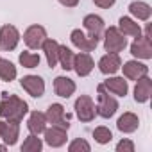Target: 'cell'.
<instances>
[{
    "label": "cell",
    "instance_id": "1",
    "mask_svg": "<svg viewBox=\"0 0 152 152\" xmlns=\"http://www.w3.org/2000/svg\"><path fill=\"white\" fill-rule=\"evenodd\" d=\"M29 113V106L23 99L18 95H9L7 91L2 93V102H0V118L9 122H22L23 116Z\"/></svg>",
    "mask_w": 152,
    "mask_h": 152
},
{
    "label": "cell",
    "instance_id": "2",
    "mask_svg": "<svg viewBox=\"0 0 152 152\" xmlns=\"http://www.w3.org/2000/svg\"><path fill=\"white\" fill-rule=\"evenodd\" d=\"M97 93H99V104H97V115H100L102 118H111L116 111H118V100L115 97H111L104 84L97 86Z\"/></svg>",
    "mask_w": 152,
    "mask_h": 152
},
{
    "label": "cell",
    "instance_id": "3",
    "mask_svg": "<svg viewBox=\"0 0 152 152\" xmlns=\"http://www.w3.org/2000/svg\"><path fill=\"white\" fill-rule=\"evenodd\" d=\"M127 47L125 36L118 31V27H109L104 31V48L109 54H118Z\"/></svg>",
    "mask_w": 152,
    "mask_h": 152
},
{
    "label": "cell",
    "instance_id": "4",
    "mask_svg": "<svg viewBox=\"0 0 152 152\" xmlns=\"http://www.w3.org/2000/svg\"><path fill=\"white\" fill-rule=\"evenodd\" d=\"M75 115H77V118L81 122H84V124L95 120V116H97V106L91 100V97L81 95L77 100H75Z\"/></svg>",
    "mask_w": 152,
    "mask_h": 152
},
{
    "label": "cell",
    "instance_id": "5",
    "mask_svg": "<svg viewBox=\"0 0 152 152\" xmlns=\"http://www.w3.org/2000/svg\"><path fill=\"white\" fill-rule=\"evenodd\" d=\"M70 39H72L73 47H77L81 52H91V50H95V48H97V45H99V41H100V39H99V38H95V36L84 34L81 29L72 31Z\"/></svg>",
    "mask_w": 152,
    "mask_h": 152
},
{
    "label": "cell",
    "instance_id": "6",
    "mask_svg": "<svg viewBox=\"0 0 152 152\" xmlns=\"http://www.w3.org/2000/svg\"><path fill=\"white\" fill-rule=\"evenodd\" d=\"M20 41V31L15 25H4L0 29V50L11 52Z\"/></svg>",
    "mask_w": 152,
    "mask_h": 152
},
{
    "label": "cell",
    "instance_id": "7",
    "mask_svg": "<svg viewBox=\"0 0 152 152\" xmlns=\"http://www.w3.org/2000/svg\"><path fill=\"white\" fill-rule=\"evenodd\" d=\"M45 116H47V122L48 124H52V125H57V127H63V129H70V124H68V115L64 113V106L63 104H50L48 106V109H47V113H45Z\"/></svg>",
    "mask_w": 152,
    "mask_h": 152
},
{
    "label": "cell",
    "instance_id": "8",
    "mask_svg": "<svg viewBox=\"0 0 152 152\" xmlns=\"http://www.w3.org/2000/svg\"><path fill=\"white\" fill-rule=\"evenodd\" d=\"M45 39H47V31H45V27H41V25H31V27L23 32V41H25V45H27L29 48H32V50L41 48V45H43Z\"/></svg>",
    "mask_w": 152,
    "mask_h": 152
},
{
    "label": "cell",
    "instance_id": "9",
    "mask_svg": "<svg viewBox=\"0 0 152 152\" xmlns=\"http://www.w3.org/2000/svg\"><path fill=\"white\" fill-rule=\"evenodd\" d=\"M20 84L34 99H39L45 93V81L39 77V75H25V77H22Z\"/></svg>",
    "mask_w": 152,
    "mask_h": 152
},
{
    "label": "cell",
    "instance_id": "10",
    "mask_svg": "<svg viewBox=\"0 0 152 152\" xmlns=\"http://www.w3.org/2000/svg\"><path fill=\"white\" fill-rule=\"evenodd\" d=\"M124 70V77L129 79V81H138L141 77H145V75H148V66L132 59V61H127L120 66Z\"/></svg>",
    "mask_w": 152,
    "mask_h": 152
},
{
    "label": "cell",
    "instance_id": "11",
    "mask_svg": "<svg viewBox=\"0 0 152 152\" xmlns=\"http://www.w3.org/2000/svg\"><path fill=\"white\" fill-rule=\"evenodd\" d=\"M131 54L138 59H150L152 57V43L147 36H136L131 43Z\"/></svg>",
    "mask_w": 152,
    "mask_h": 152
},
{
    "label": "cell",
    "instance_id": "12",
    "mask_svg": "<svg viewBox=\"0 0 152 152\" xmlns=\"http://www.w3.org/2000/svg\"><path fill=\"white\" fill-rule=\"evenodd\" d=\"M93 66H95V61H93V57L88 52H81L77 56H73L72 70H75V73H77L79 77H86V75H90Z\"/></svg>",
    "mask_w": 152,
    "mask_h": 152
},
{
    "label": "cell",
    "instance_id": "13",
    "mask_svg": "<svg viewBox=\"0 0 152 152\" xmlns=\"http://www.w3.org/2000/svg\"><path fill=\"white\" fill-rule=\"evenodd\" d=\"M0 138L9 147L15 145L20 138V124L18 122H9V120H6V122L0 120Z\"/></svg>",
    "mask_w": 152,
    "mask_h": 152
},
{
    "label": "cell",
    "instance_id": "14",
    "mask_svg": "<svg viewBox=\"0 0 152 152\" xmlns=\"http://www.w3.org/2000/svg\"><path fill=\"white\" fill-rule=\"evenodd\" d=\"M66 129H63V127H57V125H52L50 129H45L43 131V134H45V143L47 145H50V147H54V148H57V147H63L64 143H66Z\"/></svg>",
    "mask_w": 152,
    "mask_h": 152
},
{
    "label": "cell",
    "instance_id": "15",
    "mask_svg": "<svg viewBox=\"0 0 152 152\" xmlns=\"http://www.w3.org/2000/svg\"><path fill=\"white\" fill-rule=\"evenodd\" d=\"M120 66H122V59H120V56L118 54H106V56H102L100 57V61H99V70L104 73V75H115L118 70H120Z\"/></svg>",
    "mask_w": 152,
    "mask_h": 152
},
{
    "label": "cell",
    "instance_id": "16",
    "mask_svg": "<svg viewBox=\"0 0 152 152\" xmlns=\"http://www.w3.org/2000/svg\"><path fill=\"white\" fill-rule=\"evenodd\" d=\"M83 25H84V29L88 31L90 36H95L99 39L102 38V34L106 31V23H104V20L99 15H88V16H84Z\"/></svg>",
    "mask_w": 152,
    "mask_h": 152
},
{
    "label": "cell",
    "instance_id": "17",
    "mask_svg": "<svg viewBox=\"0 0 152 152\" xmlns=\"http://www.w3.org/2000/svg\"><path fill=\"white\" fill-rule=\"evenodd\" d=\"M54 91L61 99H70L75 93V83L70 77L59 75V77H56V81H54Z\"/></svg>",
    "mask_w": 152,
    "mask_h": 152
},
{
    "label": "cell",
    "instance_id": "18",
    "mask_svg": "<svg viewBox=\"0 0 152 152\" xmlns=\"http://www.w3.org/2000/svg\"><path fill=\"white\" fill-rule=\"evenodd\" d=\"M150 95H152V81L145 75V77H141V79L136 81V86H134V100L138 104H143V102H147L150 99Z\"/></svg>",
    "mask_w": 152,
    "mask_h": 152
},
{
    "label": "cell",
    "instance_id": "19",
    "mask_svg": "<svg viewBox=\"0 0 152 152\" xmlns=\"http://www.w3.org/2000/svg\"><path fill=\"white\" fill-rule=\"evenodd\" d=\"M104 88L118 97H125L129 91V84L124 77H109L107 81H104Z\"/></svg>",
    "mask_w": 152,
    "mask_h": 152
},
{
    "label": "cell",
    "instance_id": "20",
    "mask_svg": "<svg viewBox=\"0 0 152 152\" xmlns=\"http://www.w3.org/2000/svg\"><path fill=\"white\" fill-rule=\"evenodd\" d=\"M27 127H29L31 134L39 136V134L47 129V116H45V113H41V111H32L31 116H29Z\"/></svg>",
    "mask_w": 152,
    "mask_h": 152
},
{
    "label": "cell",
    "instance_id": "21",
    "mask_svg": "<svg viewBox=\"0 0 152 152\" xmlns=\"http://www.w3.org/2000/svg\"><path fill=\"white\" fill-rule=\"evenodd\" d=\"M43 52H45V57H47V63L50 68H54L57 64V57H59V43L52 38H47L41 45Z\"/></svg>",
    "mask_w": 152,
    "mask_h": 152
},
{
    "label": "cell",
    "instance_id": "22",
    "mask_svg": "<svg viewBox=\"0 0 152 152\" xmlns=\"http://www.w3.org/2000/svg\"><path fill=\"white\" fill-rule=\"evenodd\" d=\"M138 125H140V118H138L134 113H124V115L118 118V122H116L118 131H120V132H125V134L134 132V131L138 129Z\"/></svg>",
    "mask_w": 152,
    "mask_h": 152
},
{
    "label": "cell",
    "instance_id": "23",
    "mask_svg": "<svg viewBox=\"0 0 152 152\" xmlns=\"http://www.w3.org/2000/svg\"><path fill=\"white\" fill-rule=\"evenodd\" d=\"M118 31L124 36H132V38H136V36L141 34V27L132 18H129V16H122L118 20Z\"/></svg>",
    "mask_w": 152,
    "mask_h": 152
},
{
    "label": "cell",
    "instance_id": "24",
    "mask_svg": "<svg viewBox=\"0 0 152 152\" xmlns=\"http://www.w3.org/2000/svg\"><path fill=\"white\" fill-rule=\"evenodd\" d=\"M129 13L136 18V20H141V22H147L152 15V9L147 2H131L129 4Z\"/></svg>",
    "mask_w": 152,
    "mask_h": 152
},
{
    "label": "cell",
    "instance_id": "25",
    "mask_svg": "<svg viewBox=\"0 0 152 152\" xmlns=\"http://www.w3.org/2000/svg\"><path fill=\"white\" fill-rule=\"evenodd\" d=\"M16 66L9 61V59H2L0 57V79L6 81V83H11L16 79Z\"/></svg>",
    "mask_w": 152,
    "mask_h": 152
},
{
    "label": "cell",
    "instance_id": "26",
    "mask_svg": "<svg viewBox=\"0 0 152 152\" xmlns=\"http://www.w3.org/2000/svg\"><path fill=\"white\" fill-rule=\"evenodd\" d=\"M73 52L68 48V47H64V45H59V57H57V63L61 64V68L63 70H72V66H73Z\"/></svg>",
    "mask_w": 152,
    "mask_h": 152
},
{
    "label": "cell",
    "instance_id": "27",
    "mask_svg": "<svg viewBox=\"0 0 152 152\" xmlns=\"http://www.w3.org/2000/svg\"><path fill=\"white\" fill-rule=\"evenodd\" d=\"M43 148V141L36 136L31 134L29 138H25V141L22 143V152H39Z\"/></svg>",
    "mask_w": 152,
    "mask_h": 152
},
{
    "label": "cell",
    "instance_id": "28",
    "mask_svg": "<svg viewBox=\"0 0 152 152\" xmlns=\"http://www.w3.org/2000/svg\"><path fill=\"white\" fill-rule=\"evenodd\" d=\"M20 64L23 68H36L39 64V56L38 54H32V52H22L20 57H18Z\"/></svg>",
    "mask_w": 152,
    "mask_h": 152
},
{
    "label": "cell",
    "instance_id": "29",
    "mask_svg": "<svg viewBox=\"0 0 152 152\" xmlns=\"http://www.w3.org/2000/svg\"><path fill=\"white\" fill-rule=\"evenodd\" d=\"M93 138H95V141L97 143H100V145H106V143H109L111 140H113V134H111V131L107 129V127H97L95 131H93Z\"/></svg>",
    "mask_w": 152,
    "mask_h": 152
},
{
    "label": "cell",
    "instance_id": "30",
    "mask_svg": "<svg viewBox=\"0 0 152 152\" xmlns=\"http://www.w3.org/2000/svg\"><path fill=\"white\" fill-rule=\"evenodd\" d=\"M68 150H70V152H90L91 147H90V143H88L86 140L77 138V140H73V141L68 145Z\"/></svg>",
    "mask_w": 152,
    "mask_h": 152
},
{
    "label": "cell",
    "instance_id": "31",
    "mask_svg": "<svg viewBox=\"0 0 152 152\" xmlns=\"http://www.w3.org/2000/svg\"><path fill=\"white\" fill-rule=\"evenodd\" d=\"M116 150L118 152H134V143L131 140H122V141H118Z\"/></svg>",
    "mask_w": 152,
    "mask_h": 152
},
{
    "label": "cell",
    "instance_id": "32",
    "mask_svg": "<svg viewBox=\"0 0 152 152\" xmlns=\"http://www.w3.org/2000/svg\"><path fill=\"white\" fill-rule=\"evenodd\" d=\"M93 2H95V6L100 7V9H109L111 6H115L116 0H93Z\"/></svg>",
    "mask_w": 152,
    "mask_h": 152
},
{
    "label": "cell",
    "instance_id": "33",
    "mask_svg": "<svg viewBox=\"0 0 152 152\" xmlns=\"http://www.w3.org/2000/svg\"><path fill=\"white\" fill-rule=\"evenodd\" d=\"M57 2L63 4L64 7H75V6L79 4V0H57Z\"/></svg>",
    "mask_w": 152,
    "mask_h": 152
}]
</instances>
